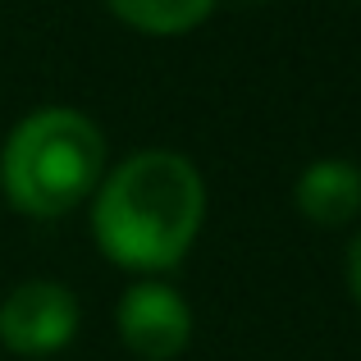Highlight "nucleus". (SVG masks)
I'll return each instance as SVG.
<instances>
[{"label": "nucleus", "instance_id": "1", "mask_svg": "<svg viewBox=\"0 0 361 361\" xmlns=\"http://www.w3.org/2000/svg\"><path fill=\"white\" fill-rule=\"evenodd\" d=\"M206 183L178 151H137L97 183L92 238L133 274L174 270L202 233Z\"/></svg>", "mask_w": 361, "mask_h": 361}, {"label": "nucleus", "instance_id": "2", "mask_svg": "<svg viewBox=\"0 0 361 361\" xmlns=\"http://www.w3.org/2000/svg\"><path fill=\"white\" fill-rule=\"evenodd\" d=\"M106 169V133L73 106H42L0 147V188L27 220H60L87 202Z\"/></svg>", "mask_w": 361, "mask_h": 361}, {"label": "nucleus", "instance_id": "3", "mask_svg": "<svg viewBox=\"0 0 361 361\" xmlns=\"http://www.w3.org/2000/svg\"><path fill=\"white\" fill-rule=\"evenodd\" d=\"M82 325L78 298L55 279H27L0 302V343L14 357H51L73 343Z\"/></svg>", "mask_w": 361, "mask_h": 361}, {"label": "nucleus", "instance_id": "4", "mask_svg": "<svg viewBox=\"0 0 361 361\" xmlns=\"http://www.w3.org/2000/svg\"><path fill=\"white\" fill-rule=\"evenodd\" d=\"M115 325L133 357L174 361L188 348V338H192V311H188V302L169 283L147 279V283H133L119 298Z\"/></svg>", "mask_w": 361, "mask_h": 361}, {"label": "nucleus", "instance_id": "5", "mask_svg": "<svg viewBox=\"0 0 361 361\" xmlns=\"http://www.w3.org/2000/svg\"><path fill=\"white\" fill-rule=\"evenodd\" d=\"M298 211L320 229H343L361 211V169L348 160H316L298 178Z\"/></svg>", "mask_w": 361, "mask_h": 361}, {"label": "nucleus", "instance_id": "6", "mask_svg": "<svg viewBox=\"0 0 361 361\" xmlns=\"http://www.w3.org/2000/svg\"><path fill=\"white\" fill-rule=\"evenodd\" d=\"M106 5L137 32L178 37V32H192L197 23H206L215 0H106Z\"/></svg>", "mask_w": 361, "mask_h": 361}, {"label": "nucleus", "instance_id": "7", "mask_svg": "<svg viewBox=\"0 0 361 361\" xmlns=\"http://www.w3.org/2000/svg\"><path fill=\"white\" fill-rule=\"evenodd\" d=\"M348 293H353V302L361 307V233L348 247Z\"/></svg>", "mask_w": 361, "mask_h": 361}]
</instances>
